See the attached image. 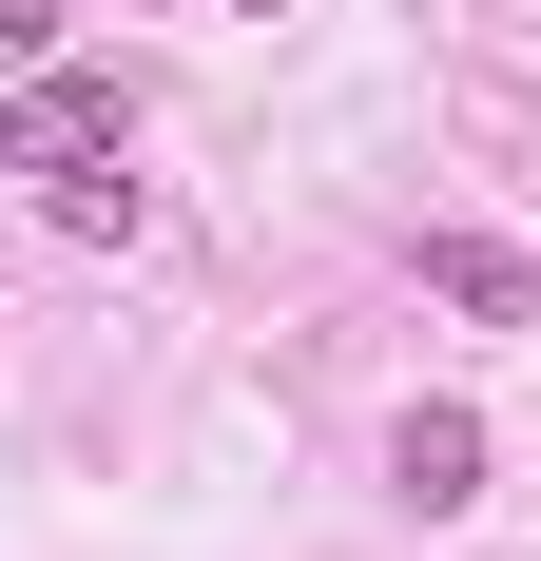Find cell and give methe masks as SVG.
Returning a JSON list of instances; mask_svg holds the SVG:
<instances>
[{"instance_id": "6da1fadb", "label": "cell", "mask_w": 541, "mask_h": 561, "mask_svg": "<svg viewBox=\"0 0 541 561\" xmlns=\"http://www.w3.org/2000/svg\"><path fill=\"white\" fill-rule=\"evenodd\" d=\"M136 156V78H78V58H39L20 98H0V174H97Z\"/></svg>"}, {"instance_id": "7a4b0ae2", "label": "cell", "mask_w": 541, "mask_h": 561, "mask_svg": "<svg viewBox=\"0 0 541 561\" xmlns=\"http://www.w3.org/2000/svg\"><path fill=\"white\" fill-rule=\"evenodd\" d=\"M387 484H406V504H484V407H406V426H387Z\"/></svg>"}, {"instance_id": "3957f363", "label": "cell", "mask_w": 541, "mask_h": 561, "mask_svg": "<svg viewBox=\"0 0 541 561\" xmlns=\"http://www.w3.org/2000/svg\"><path fill=\"white\" fill-rule=\"evenodd\" d=\"M426 290L484 330H541V252H503V232H426Z\"/></svg>"}, {"instance_id": "277c9868", "label": "cell", "mask_w": 541, "mask_h": 561, "mask_svg": "<svg viewBox=\"0 0 541 561\" xmlns=\"http://www.w3.org/2000/svg\"><path fill=\"white\" fill-rule=\"evenodd\" d=\"M39 214L78 232V252H136V232H156V194H136V156H97V174H39Z\"/></svg>"}, {"instance_id": "5b68a950", "label": "cell", "mask_w": 541, "mask_h": 561, "mask_svg": "<svg viewBox=\"0 0 541 561\" xmlns=\"http://www.w3.org/2000/svg\"><path fill=\"white\" fill-rule=\"evenodd\" d=\"M58 20H78V0H0V39H20V58H58Z\"/></svg>"}, {"instance_id": "8992f818", "label": "cell", "mask_w": 541, "mask_h": 561, "mask_svg": "<svg viewBox=\"0 0 541 561\" xmlns=\"http://www.w3.org/2000/svg\"><path fill=\"white\" fill-rule=\"evenodd\" d=\"M232 20H290V0H232Z\"/></svg>"}]
</instances>
